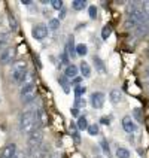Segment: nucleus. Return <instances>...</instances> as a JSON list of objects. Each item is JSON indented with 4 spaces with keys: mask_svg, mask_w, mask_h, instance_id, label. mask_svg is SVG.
<instances>
[{
    "mask_svg": "<svg viewBox=\"0 0 149 158\" xmlns=\"http://www.w3.org/2000/svg\"><path fill=\"white\" fill-rule=\"evenodd\" d=\"M18 127H19V131L23 134H27V136L31 131L40 128V124H39V119H37V109H33V107L26 109L19 116Z\"/></svg>",
    "mask_w": 149,
    "mask_h": 158,
    "instance_id": "obj_1",
    "label": "nucleus"
},
{
    "mask_svg": "<svg viewBox=\"0 0 149 158\" xmlns=\"http://www.w3.org/2000/svg\"><path fill=\"white\" fill-rule=\"evenodd\" d=\"M36 94H37V89H36L35 81H33V82H26V84L21 87V91H19L21 102H23V103H26V105L35 100Z\"/></svg>",
    "mask_w": 149,
    "mask_h": 158,
    "instance_id": "obj_2",
    "label": "nucleus"
},
{
    "mask_svg": "<svg viewBox=\"0 0 149 158\" xmlns=\"http://www.w3.org/2000/svg\"><path fill=\"white\" fill-rule=\"evenodd\" d=\"M15 55H17V48L8 46L6 49H3V51L0 52V64H9V63L15 58Z\"/></svg>",
    "mask_w": 149,
    "mask_h": 158,
    "instance_id": "obj_3",
    "label": "nucleus"
},
{
    "mask_svg": "<svg viewBox=\"0 0 149 158\" xmlns=\"http://www.w3.org/2000/svg\"><path fill=\"white\" fill-rule=\"evenodd\" d=\"M105 93H101V91H94L93 94H91V105H93V107L94 109H100V107H103V105H105Z\"/></svg>",
    "mask_w": 149,
    "mask_h": 158,
    "instance_id": "obj_4",
    "label": "nucleus"
},
{
    "mask_svg": "<svg viewBox=\"0 0 149 158\" xmlns=\"http://www.w3.org/2000/svg\"><path fill=\"white\" fill-rule=\"evenodd\" d=\"M17 155V145L15 143H6L0 149V158H15Z\"/></svg>",
    "mask_w": 149,
    "mask_h": 158,
    "instance_id": "obj_5",
    "label": "nucleus"
},
{
    "mask_svg": "<svg viewBox=\"0 0 149 158\" xmlns=\"http://www.w3.org/2000/svg\"><path fill=\"white\" fill-rule=\"evenodd\" d=\"M31 35L36 40H43L45 37L48 36V27L45 24H37L31 28Z\"/></svg>",
    "mask_w": 149,
    "mask_h": 158,
    "instance_id": "obj_6",
    "label": "nucleus"
},
{
    "mask_svg": "<svg viewBox=\"0 0 149 158\" xmlns=\"http://www.w3.org/2000/svg\"><path fill=\"white\" fill-rule=\"evenodd\" d=\"M122 127H124V130H125V133H128V134H131V133H134L137 130V125L134 124L133 118L128 116V115L122 118Z\"/></svg>",
    "mask_w": 149,
    "mask_h": 158,
    "instance_id": "obj_7",
    "label": "nucleus"
},
{
    "mask_svg": "<svg viewBox=\"0 0 149 158\" xmlns=\"http://www.w3.org/2000/svg\"><path fill=\"white\" fill-rule=\"evenodd\" d=\"M37 119L40 124V128H43L45 125H48V114L43 107H37Z\"/></svg>",
    "mask_w": 149,
    "mask_h": 158,
    "instance_id": "obj_8",
    "label": "nucleus"
},
{
    "mask_svg": "<svg viewBox=\"0 0 149 158\" xmlns=\"http://www.w3.org/2000/svg\"><path fill=\"white\" fill-rule=\"evenodd\" d=\"M109 100L114 103V105H118V103H121L122 102V93L119 91V89H112L110 93H109Z\"/></svg>",
    "mask_w": 149,
    "mask_h": 158,
    "instance_id": "obj_9",
    "label": "nucleus"
},
{
    "mask_svg": "<svg viewBox=\"0 0 149 158\" xmlns=\"http://www.w3.org/2000/svg\"><path fill=\"white\" fill-rule=\"evenodd\" d=\"M78 66H75V64H69L67 67H66V72H64V75L67 76V78H76V75H78Z\"/></svg>",
    "mask_w": 149,
    "mask_h": 158,
    "instance_id": "obj_10",
    "label": "nucleus"
},
{
    "mask_svg": "<svg viewBox=\"0 0 149 158\" xmlns=\"http://www.w3.org/2000/svg\"><path fill=\"white\" fill-rule=\"evenodd\" d=\"M58 82H60V85H61L64 93H70V82H69V78L66 75H61L58 78Z\"/></svg>",
    "mask_w": 149,
    "mask_h": 158,
    "instance_id": "obj_11",
    "label": "nucleus"
},
{
    "mask_svg": "<svg viewBox=\"0 0 149 158\" xmlns=\"http://www.w3.org/2000/svg\"><path fill=\"white\" fill-rule=\"evenodd\" d=\"M78 130H79L78 125L72 123L70 124V134H72V137H73V140H75V143H76V145H79V143H81V136H79Z\"/></svg>",
    "mask_w": 149,
    "mask_h": 158,
    "instance_id": "obj_12",
    "label": "nucleus"
},
{
    "mask_svg": "<svg viewBox=\"0 0 149 158\" xmlns=\"http://www.w3.org/2000/svg\"><path fill=\"white\" fill-rule=\"evenodd\" d=\"M148 33H149L148 21H146V23H143V24H139V26L136 27V35L137 36H146Z\"/></svg>",
    "mask_w": 149,
    "mask_h": 158,
    "instance_id": "obj_13",
    "label": "nucleus"
},
{
    "mask_svg": "<svg viewBox=\"0 0 149 158\" xmlns=\"http://www.w3.org/2000/svg\"><path fill=\"white\" fill-rule=\"evenodd\" d=\"M93 61H94V66H96V70L98 72V73H101V75H105V73H106V67H105V63L101 61V58L94 57V58H93Z\"/></svg>",
    "mask_w": 149,
    "mask_h": 158,
    "instance_id": "obj_14",
    "label": "nucleus"
},
{
    "mask_svg": "<svg viewBox=\"0 0 149 158\" xmlns=\"http://www.w3.org/2000/svg\"><path fill=\"white\" fill-rule=\"evenodd\" d=\"M8 44H9V33H6V31L0 33V49H2V51L6 49V48H8Z\"/></svg>",
    "mask_w": 149,
    "mask_h": 158,
    "instance_id": "obj_15",
    "label": "nucleus"
},
{
    "mask_svg": "<svg viewBox=\"0 0 149 158\" xmlns=\"http://www.w3.org/2000/svg\"><path fill=\"white\" fill-rule=\"evenodd\" d=\"M81 73L85 76V78H89L91 76V67H89V64L87 61H81Z\"/></svg>",
    "mask_w": 149,
    "mask_h": 158,
    "instance_id": "obj_16",
    "label": "nucleus"
},
{
    "mask_svg": "<svg viewBox=\"0 0 149 158\" xmlns=\"http://www.w3.org/2000/svg\"><path fill=\"white\" fill-rule=\"evenodd\" d=\"M12 70H27V63L24 60H17L12 64Z\"/></svg>",
    "mask_w": 149,
    "mask_h": 158,
    "instance_id": "obj_17",
    "label": "nucleus"
},
{
    "mask_svg": "<svg viewBox=\"0 0 149 158\" xmlns=\"http://www.w3.org/2000/svg\"><path fill=\"white\" fill-rule=\"evenodd\" d=\"M116 157L118 158H130V151L127 149V148L118 146V149H116Z\"/></svg>",
    "mask_w": 149,
    "mask_h": 158,
    "instance_id": "obj_18",
    "label": "nucleus"
},
{
    "mask_svg": "<svg viewBox=\"0 0 149 158\" xmlns=\"http://www.w3.org/2000/svg\"><path fill=\"white\" fill-rule=\"evenodd\" d=\"M78 128L79 130H88V127H89V124H88V121H87V118L85 116H79L78 118Z\"/></svg>",
    "mask_w": 149,
    "mask_h": 158,
    "instance_id": "obj_19",
    "label": "nucleus"
},
{
    "mask_svg": "<svg viewBox=\"0 0 149 158\" xmlns=\"http://www.w3.org/2000/svg\"><path fill=\"white\" fill-rule=\"evenodd\" d=\"M112 35V26L110 24H107V26H105L103 28H101V39H107L109 36Z\"/></svg>",
    "mask_w": 149,
    "mask_h": 158,
    "instance_id": "obj_20",
    "label": "nucleus"
},
{
    "mask_svg": "<svg viewBox=\"0 0 149 158\" xmlns=\"http://www.w3.org/2000/svg\"><path fill=\"white\" fill-rule=\"evenodd\" d=\"M67 52L70 54V57H75V54H76V46H75V44H73V36L69 39V44H67Z\"/></svg>",
    "mask_w": 149,
    "mask_h": 158,
    "instance_id": "obj_21",
    "label": "nucleus"
},
{
    "mask_svg": "<svg viewBox=\"0 0 149 158\" xmlns=\"http://www.w3.org/2000/svg\"><path fill=\"white\" fill-rule=\"evenodd\" d=\"M133 118H134L137 123H143V114H142V110L139 107L133 109Z\"/></svg>",
    "mask_w": 149,
    "mask_h": 158,
    "instance_id": "obj_22",
    "label": "nucleus"
},
{
    "mask_svg": "<svg viewBox=\"0 0 149 158\" xmlns=\"http://www.w3.org/2000/svg\"><path fill=\"white\" fill-rule=\"evenodd\" d=\"M85 91H87V88L82 87V85L75 87V98H82V96L85 94Z\"/></svg>",
    "mask_w": 149,
    "mask_h": 158,
    "instance_id": "obj_23",
    "label": "nucleus"
},
{
    "mask_svg": "<svg viewBox=\"0 0 149 158\" xmlns=\"http://www.w3.org/2000/svg\"><path fill=\"white\" fill-rule=\"evenodd\" d=\"M8 19H9V27H10V30L12 31H15L18 28V23H17V18L14 17L12 14H9V17H8Z\"/></svg>",
    "mask_w": 149,
    "mask_h": 158,
    "instance_id": "obj_24",
    "label": "nucleus"
},
{
    "mask_svg": "<svg viewBox=\"0 0 149 158\" xmlns=\"http://www.w3.org/2000/svg\"><path fill=\"white\" fill-rule=\"evenodd\" d=\"M88 52V48H87V45L85 44H79V45H76V54L78 55H85V54Z\"/></svg>",
    "mask_w": 149,
    "mask_h": 158,
    "instance_id": "obj_25",
    "label": "nucleus"
},
{
    "mask_svg": "<svg viewBox=\"0 0 149 158\" xmlns=\"http://www.w3.org/2000/svg\"><path fill=\"white\" fill-rule=\"evenodd\" d=\"M85 5H87V2L85 0H75L73 3H72V8L79 10V9H84L85 8Z\"/></svg>",
    "mask_w": 149,
    "mask_h": 158,
    "instance_id": "obj_26",
    "label": "nucleus"
},
{
    "mask_svg": "<svg viewBox=\"0 0 149 158\" xmlns=\"http://www.w3.org/2000/svg\"><path fill=\"white\" fill-rule=\"evenodd\" d=\"M100 148L103 149V152H105L107 157L110 155V149H109V145H107V142H106L105 139H103V140H100Z\"/></svg>",
    "mask_w": 149,
    "mask_h": 158,
    "instance_id": "obj_27",
    "label": "nucleus"
},
{
    "mask_svg": "<svg viewBox=\"0 0 149 158\" xmlns=\"http://www.w3.org/2000/svg\"><path fill=\"white\" fill-rule=\"evenodd\" d=\"M58 27H60V19H58V18H51V19H49V28L57 30Z\"/></svg>",
    "mask_w": 149,
    "mask_h": 158,
    "instance_id": "obj_28",
    "label": "nucleus"
},
{
    "mask_svg": "<svg viewBox=\"0 0 149 158\" xmlns=\"http://www.w3.org/2000/svg\"><path fill=\"white\" fill-rule=\"evenodd\" d=\"M88 133H89L91 136L98 134V125H97V124H89V127H88Z\"/></svg>",
    "mask_w": 149,
    "mask_h": 158,
    "instance_id": "obj_29",
    "label": "nucleus"
},
{
    "mask_svg": "<svg viewBox=\"0 0 149 158\" xmlns=\"http://www.w3.org/2000/svg\"><path fill=\"white\" fill-rule=\"evenodd\" d=\"M88 12H89V18H93V19H94V18L97 17V8L94 6V5H91V6L88 8Z\"/></svg>",
    "mask_w": 149,
    "mask_h": 158,
    "instance_id": "obj_30",
    "label": "nucleus"
},
{
    "mask_svg": "<svg viewBox=\"0 0 149 158\" xmlns=\"http://www.w3.org/2000/svg\"><path fill=\"white\" fill-rule=\"evenodd\" d=\"M142 9H143V12H145V15H146V18L149 17V0H146V2H143L140 5Z\"/></svg>",
    "mask_w": 149,
    "mask_h": 158,
    "instance_id": "obj_31",
    "label": "nucleus"
},
{
    "mask_svg": "<svg viewBox=\"0 0 149 158\" xmlns=\"http://www.w3.org/2000/svg\"><path fill=\"white\" fill-rule=\"evenodd\" d=\"M51 5H52L54 9H58V10L63 9V2L61 0H52V2H51Z\"/></svg>",
    "mask_w": 149,
    "mask_h": 158,
    "instance_id": "obj_32",
    "label": "nucleus"
},
{
    "mask_svg": "<svg viewBox=\"0 0 149 158\" xmlns=\"http://www.w3.org/2000/svg\"><path fill=\"white\" fill-rule=\"evenodd\" d=\"M61 63H63V64H67V63H69V54H67V51H63V54H61Z\"/></svg>",
    "mask_w": 149,
    "mask_h": 158,
    "instance_id": "obj_33",
    "label": "nucleus"
},
{
    "mask_svg": "<svg viewBox=\"0 0 149 158\" xmlns=\"http://www.w3.org/2000/svg\"><path fill=\"white\" fill-rule=\"evenodd\" d=\"M100 123L109 125V124H110V119H109V116H101V118H100Z\"/></svg>",
    "mask_w": 149,
    "mask_h": 158,
    "instance_id": "obj_34",
    "label": "nucleus"
},
{
    "mask_svg": "<svg viewBox=\"0 0 149 158\" xmlns=\"http://www.w3.org/2000/svg\"><path fill=\"white\" fill-rule=\"evenodd\" d=\"M70 112H72V115L78 116V115H79V109H78V107H75V106H73V109H70Z\"/></svg>",
    "mask_w": 149,
    "mask_h": 158,
    "instance_id": "obj_35",
    "label": "nucleus"
},
{
    "mask_svg": "<svg viewBox=\"0 0 149 158\" xmlns=\"http://www.w3.org/2000/svg\"><path fill=\"white\" fill-rule=\"evenodd\" d=\"M79 82H81V78H78V76H76V78L73 79V82H72V84H73L75 87H78V85H79Z\"/></svg>",
    "mask_w": 149,
    "mask_h": 158,
    "instance_id": "obj_36",
    "label": "nucleus"
},
{
    "mask_svg": "<svg viewBox=\"0 0 149 158\" xmlns=\"http://www.w3.org/2000/svg\"><path fill=\"white\" fill-rule=\"evenodd\" d=\"M49 158H61V155H60L58 152H52V154H51V157H49Z\"/></svg>",
    "mask_w": 149,
    "mask_h": 158,
    "instance_id": "obj_37",
    "label": "nucleus"
},
{
    "mask_svg": "<svg viewBox=\"0 0 149 158\" xmlns=\"http://www.w3.org/2000/svg\"><path fill=\"white\" fill-rule=\"evenodd\" d=\"M66 17V10L64 9H61V14H60V17H58V19H61V18Z\"/></svg>",
    "mask_w": 149,
    "mask_h": 158,
    "instance_id": "obj_38",
    "label": "nucleus"
},
{
    "mask_svg": "<svg viewBox=\"0 0 149 158\" xmlns=\"http://www.w3.org/2000/svg\"><path fill=\"white\" fill-rule=\"evenodd\" d=\"M21 3H23V5H30V2H28V0H23Z\"/></svg>",
    "mask_w": 149,
    "mask_h": 158,
    "instance_id": "obj_39",
    "label": "nucleus"
},
{
    "mask_svg": "<svg viewBox=\"0 0 149 158\" xmlns=\"http://www.w3.org/2000/svg\"><path fill=\"white\" fill-rule=\"evenodd\" d=\"M146 73H149V66H148V67H146Z\"/></svg>",
    "mask_w": 149,
    "mask_h": 158,
    "instance_id": "obj_40",
    "label": "nucleus"
}]
</instances>
